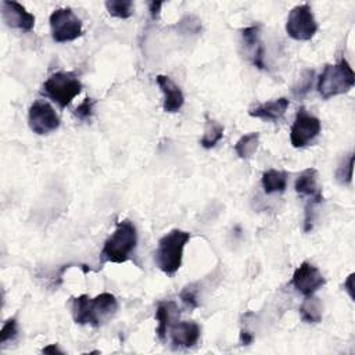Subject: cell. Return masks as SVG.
<instances>
[{
    "instance_id": "1",
    "label": "cell",
    "mask_w": 355,
    "mask_h": 355,
    "mask_svg": "<svg viewBox=\"0 0 355 355\" xmlns=\"http://www.w3.org/2000/svg\"><path fill=\"white\" fill-rule=\"evenodd\" d=\"M191 240V233L182 229H172L164 235L154 251L157 268L168 276H173L182 267L184 251Z\"/></svg>"
},
{
    "instance_id": "2",
    "label": "cell",
    "mask_w": 355,
    "mask_h": 355,
    "mask_svg": "<svg viewBox=\"0 0 355 355\" xmlns=\"http://www.w3.org/2000/svg\"><path fill=\"white\" fill-rule=\"evenodd\" d=\"M137 246V231L132 221L124 220L117 222L115 231L104 242L100 253L102 264H124L133 254Z\"/></svg>"
},
{
    "instance_id": "3",
    "label": "cell",
    "mask_w": 355,
    "mask_h": 355,
    "mask_svg": "<svg viewBox=\"0 0 355 355\" xmlns=\"http://www.w3.org/2000/svg\"><path fill=\"white\" fill-rule=\"evenodd\" d=\"M355 85V74L349 63L343 57L337 64H327L318 79V93L322 99L329 100L332 97L348 93Z\"/></svg>"
},
{
    "instance_id": "4",
    "label": "cell",
    "mask_w": 355,
    "mask_h": 355,
    "mask_svg": "<svg viewBox=\"0 0 355 355\" xmlns=\"http://www.w3.org/2000/svg\"><path fill=\"white\" fill-rule=\"evenodd\" d=\"M82 92V82L74 73H56L45 84L42 93L59 104L60 108L68 107Z\"/></svg>"
},
{
    "instance_id": "5",
    "label": "cell",
    "mask_w": 355,
    "mask_h": 355,
    "mask_svg": "<svg viewBox=\"0 0 355 355\" xmlns=\"http://www.w3.org/2000/svg\"><path fill=\"white\" fill-rule=\"evenodd\" d=\"M52 38L57 44L74 42L82 37V21L70 8L57 9L50 16Z\"/></svg>"
},
{
    "instance_id": "6",
    "label": "cell",
    "mask_w": 355,
    "mask_h": 355,
    "mask_svg": "<svg viewBox=\"0 0 355 355\" xmlns=\"http://www.w3.org/2000/svg\"><path fill=\"white\" fill-rule=\"evenodd\" d=\"M287 35L298 42L311 41L318 32V23L309 5H300L291 9L286 21Z\"/></svg>"
},
{
    "instance_id": "7",
    "label": "cell",
    "mask_w": 355,
    "mask_h": 355,
    "mask_svg": "<svg viewBox=\"0 0 355 355\" xmlns=\"http://www.w3.org/2000/svg\"><path fill=\"white\" fill-rule=\"evenodd\" d=\"M320 131V119L309 114L304 107H301L297 111L294 124L290 129V143L294 148H304L319 136Z\"/></svg>"
},
{
    "instance_id": "8",
    "label": "cell",
    "mask_w": 355,
    "mask_h": 355,
    "mask_svg": "<svg viewBox=\"0 0 355 355\" xmlns=\"http://www.w3.org/2000/svg\"><path fill=\"white\" fill-rule=\"evenodd\" d=\"M28 125L34 133L45 136L60 128V118L50 103L37 100L30 107Z\"/></svg>"
},
{
    "instance_id": "9",
    "label": "cell",
    "mask_w": 355,
    "mask_h": 355,
    "mask_svg": "<svg viewBox=\"0 0 355 355\" xmlns=\"http://www.w3.org/2000/svg\"><path fill=\"white\" fill-rule=\"evenodd\" d=\"M291 286L305 297L314 296L326 283L320 271L308 261H304L293 274Z\"/></svg>"
},
{
    "instance_id": "10",
    "label": "cell",
    "mask_w": 355,
    "mask_h": 355,
    "mask_svg": "<svg viewBox=\"0 0 355 355\" xmlns=\"http://www.w3.org/2000/svg\"><path fill=\"white\" fill-rule=\"evenodd\" d=\"M2 19L8 27L20 30L23 32H31L35 27V16L27 12V9L17 3L5 0L2 3Z\"/></svg>"
},
{
    "instance_id": "11",
    "label": "cell",
    "mask_w": 355,
    "mask_h": 355,
    "mask_svg": "<svg viewBox=\"0 0 355 355\" xmlns=\"http://www.w3.org/2000/svg\"><path fill=\"white\" fill-rule=\"evenodd\" d=\"M242 42L244 46L246 57L258 70H267L265 66V49L261 42V31L258 26H251L242 30Z\"/></svg>"
},
{
    "instance_id": "12",
    "label": "cell",
    "mask_w": 355,
    "mask_h": 355,
    "mask_svg": "<svg viewBox=\"0 0 355 355\" xmlns=\"http://www.w3.org/2000/svg\"><path fill=\"white\" fill-rule=\"evenodd\" d=\"M294 191L300 198L307 199L308 203L315 206L323 202L322 189L318 185V171L315 168H307L298 175L294 184Z\"/></svg>"
},
{
    "instance_id": "13",
    "label": "cell",
    "mask_w": 355,
    "mask_h": 355,
    "mask_svg": "<svg viewBox=\"0 0 355 355\" xmlns=\"http://www.w3.org/2000/svg\"><path fill=\"white\" fill-rule=\"evenodd\" d=\"M118 311V301L111 293H102L95 298H90L89 314L90 326H100L103 322L110 319Z\"/></svg>"
},
{
    "instance_id": "14",
    "label": "cell",
    "mask_w": 355,
    "mask_h": 355,
    "mask_svg": "<svg viewBox=\"0 0 355 355\" xmlns=\"http://www.w3.org/2000/svg\"><path fill=\"white\" fill-rule=\"evenodd\" d=\"M155 81L160 90L164 95V102H162L164 111L168 114H175L180 111L185 104V95L182 89L166 75H158Z\"/></svg>"
},
{
    "instance_id": "15",
    "label": "cell",
    "mask_w": 355,
    "mask_h": 355,
    "mask_svg": "<svg viewBox=\"0 0 355 355\" xmlns=\"http://www.w3.org/2000/svg\"><path fill=\"white\" fill-rule=\"evenodd\" d=\"M202 336V327L196 322H176L171 325V341L175 348H192Z\"/></svg>"
},
{
    "instance_id": "16",
    "label": "cell",
    "mask_w": 355,
    "mask_h": 355,
    "mask_svg": "<svg viewBox=\"0 0 355 355\" xmlns=\"http://www.w3.org/2000/svg\"><path fill=\"white\" fill-rule=\"evenodd\" d=\"M289 104L290 102L286 97H279L251 108L249 114L254 118H260L264 121H279L286 114Z\"/></svg>"
},
{
    "instance_id": "17",
    "label": "cell",
    "mask_w": 355,
    "mask_h": 355,
    "mask_svg": "<svg viewBox=\"0 0 355 355\" xmlns=\"http://www.w3.org/2000/svg\"><path fill=\"white\" fill-rule=\"evenodd\" d=\"M261 184L267 195L283 193L287 188V173L278 169H268L262 173Z\"/></svg>"
},
{
    "instance_id": "18",
    "label": "cell",
    "mask_w": 355,
    "mask_h": 355,
    "mask_svg": "<svg viewBox=\"0 0 355 355\" xmlns=\"http://www.w3.org/2000/svg\"><path fill=\"white\" fill-rule=\"evenodd\" d=\"M173 311H176V305L172 301H162V303H158V305H157L155 319H157L158 325H157L155 333L161 341H164L166 338V333L171 327Z\"/></svg>"
},
{
    "instance_id": "19",
    "label": "cell",
    "mask_w": 355,
    "mask_h": 355,
    "mask_svg": "<svg viewBox=\"0 0 355 355\" xmlns=\"http://www.w3.org/2000/svg\"><path fill=\"white\" fill-rule=\"evenodd\" d=\"M298 311H300V316H301L303 322H305V323H319L322 320L323 307H322L320 300L315 296L305 297V300L300 305Z\"/></svg>"
},
{
    "instance_id": "20",
    "label": "cell",
    "mask_w": 355,
    "mask_h": 355,
    "mask_svg": "<svg viewBox=\"0 0 355 355\" xmlns=\"http://www.w3.org/2000/svg\"><path fill=\"white\" fill-rule=\"evenodd\" d=\"M224 125L220 124L215 119H211L210 117H206V128H204V133L203 137L200 140L202 147L204 148H214L224 137Z\"/></svg>"
},
{
    "instance_id": "21",
    "label": "cell",
    "mask_w": 355,
    "mask_h": 355,
    "mask_svg": "<svg viewBox=\"0 0 355 355\" xmlns=\"http://www.w3.org/2000/svg\"><path fill=\"white\" fill-rule=\"evenodd\" d=\"M260 144V133L258 132H250L243 135L235 144V151L242 160H249L254 155Z\"/></svg>"
},
{
    "instance_id": "22",
    "label": "cell",
    "mask_w": 355,
    "mask_h": 355,
    "mask_svg": "<svg viewBox=\"0 0 355 355\" xmlns=\"http://www.w3.org/2000/svg\"><path fill=\"white\" fill-rule=\"evenodd\" d=\"M89 301H90V297L86 296V294H82L79 297L73 298L71 312H73L74 322L77 325H90Z\"/></svg>"
},
{
    "instance_id": "23",
    "label": "cell",
    "mask_w": 355,
    "mask_h": 355,
    "mask_svg": "<svg viewBox=\"0 0 355 355\" xmlns=\"http://www.w3.org/2000/svg\"><path fill=\"white\" fill-rule=\"evenodd\" d=\"M106 9L110 16L126 20L133 15V3L131 0H108L106 2Z\"/></svg>"
},
{
    "instance_id": "24",
    "label": "cell",
    "mask_w": 355,
    "mask_h": 355,
    "mask_svg": "<svg viewBox=\"0 0 355 355\" xmlns=\"http://www.w3.org/2000/svg\"><path fill=\"white\" fill-rule=\"evenodd\" d=\"M352 171H354V153H349L343 161L338 164L336 169V181L338 185H349L352 182Z\"/></svg>"
},
{
    "instance_id": "25",
    "label": "cell",
    "mask_w": 355,
    "mask_h": 355,
    "mask_svg": "<svg viewBox=\"0 0 355 355\" xmlns=\"http://www.w3.org/2000/svg\"><path fill=\"white\" fill-rule=\"evenodd\" d=\"M314 70H304L303 74L300 75V79L296 82L293 86L291 92L297 99H303L308 95V92L312 88V81H314Z\"/></svg>"
},
{
    "instance_id": "26",
    "label": "cell",
    "mask_w": 355,
    "mask_h": 355,
    "mask_svg": "<svg viewBox=\"0 0 355 355\" xmlns=\"http://www.w3.org/2000/svg\"><path fill=\"white\" fill-rule=\"evenodd\" d=\"M19 336V322L16 318H10L5 322L2 330H0V343L6 344L9 341L16 340Z\"/></svg>"
},
{
    "instance_id": "27",
    "label": "cell",
    "mask_w": 355,
    "mask_h": 355,
    "mask_svg": "<svg viewBox=\"0 0 355 355\" xmlns=\"http://www.w3.org/2000/svg\"><path fill=\"white\" fill-rule=\"evenodd\" d=\"M181 300L184 301V304L191 308L195 309L199 307V298H198V290L195 289V285H189L186 286L182 291H181Z\"/></svg>"
},
{
    "instance_id": "28",
    "label": "cell",
    "mask_w": 355,
    "mask_h": 355,
    "mask_svg": "<svg viewBox=\"0 0 355 355\" xmlns=\"http://www.w3.org/2000/svg\"><path fill=\"white\" fill-rule=\"evenodd\" d=\"M93 107H95V100L90 97H86L75 110V117L81 121H88L93 115Z\"/></svg>"
},
{
    "instance_id": "29",
    "label": "cell",
    "mask_w": 355,
    "mask_h": 355,
    "mask_svg": "<svg viewBox=\"0 0 355 355\" xmlns=\"http://www.w3.org/2000/svg\"><path fill=\"white\" fill-rule=\"evenodd\" d=\"M253 341H254V336L250 332L243 329L242 333H240V343H242V345H250Z\"/></svg>"
},
{
    "instance_id": "30",
    "label": "cell",
    "mask_w": 355,
    "mask_h": 355,
    "mask_svg": "<svg viewBox=\"0 0 355 355\" xmlns=\"http://www.w3.org/2000/svg\"><path fill=\"white\" fill-rule=\"evenodd\" d=\"M161 8H162V2H151L150 3V13H151V19L153 20L158 19Z\"/></svg>"
},
{
    "instance_id": "31",
    "label": "cell",
    "mask_w": 355,
    "mask_h": 355,
    "mask_svg": "<svg viewBox=\"0 0 355 355\" xmlns=\"http://www.w3.org/2000/svg\"><path fill=\"white\" fill-rule=\"evenodd\" d=\"M352 282H354V274H351L349 276H348V279L344 282V289L348 291V294H349V297L351 298H354V285H352Z\"/></svg>"
},
{
    "instance_id": "32",
    "label": "cell",
    "mask_w": 355,
    "mask_h": 355,
    "mask_svg": "<svg viewBox=\"0 0 355 355\" xmlns=\"http://www.w3.org/2000/svg\"><path fill=\"white\" fill-rule=\"evenodd\" d=\"M42 352H44V354H64V352L59 348L57 344H50V345L45 347V348L42 349Z\"/></svg>"
}]
</instances>
